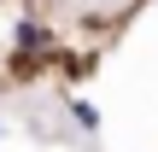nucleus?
<instances>
[{"label": "nucleus", "instance_id": "obj_2", "mask_svg": "<svg viewBox=\"0 0 158 152\" xmlns=\"http://www.w3.org/2000/svg\"><path fill=\"white\" fill-rule=\"evenodd\" d=\"M70 111H76V123H82V129H100V111H94V105H88V100H76V105H70Z\"/></svg>", "mask_w": 158, "mask_h": 152}, {"label": "nucleus", "instance_id": "obj_1", "mask_svg": "<svg viewBox=\"0 0 158 152\" xmlns=\"http://www.w3.org/2000/svg\"><path fill=\"white\" fill-rule=\"evenodd\" d=\"M12 47H18V53H47V47H53V29L35 23V18H18V23H12Z\"/></svg>", "mask_w": 158, "mask_h": 152}, {"label": "nucleus", "instance_id": "obj_3", "mask_svg": "<svg viewBox=\"0 0 158 152\" xmlns=\"http://www.w3.org/2000/svg\"><path fill=\"white\" fill-rule=\"evenodd\" d=\"M0 135H6V123H0Z\"/></svg>", "mask_w": 158, "mask_h": 152}]
</instances>
